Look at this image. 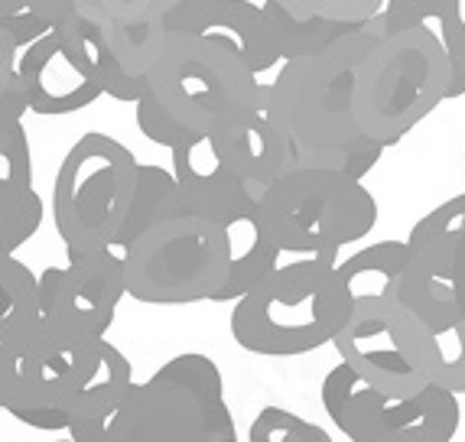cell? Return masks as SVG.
Returning a JSON list of instances; mask_svg holds the SVG:
<instances>
[{
	"label": "cell",
	"mask_w": 465,
	"mask_h": 442,
	"mask_svg": "<svg viewBox=\"0 0 465 442\" xmlns=\"http://www.w3.org/2000/svg\"><path fill=\"white\" fill-rule=\"evenodd\" d=\"M193 36H205L234 53L257 78L280 63L271 43L264 10L251 0H212Z\"/></svg>",
	"instance_id": "obj_18"
},
{
	"label": "cell",
	"mask_w": 465,
	"mask_h": 442,
	"mask_svg": "<svg viewBox=\"0 0 465 442\" xmlns=\"http://www.w3.org/2000/svg\"><path fill=\"white\" fill-rule=\"evenodd\" d=\"M16 72L24 82L26 108L39 117L75 114V111L92 108L101 98L98 85L78 69L69 49L63 46V39L53 30L20 53Z\"/></svg>",
	"instance_id": "obj_13"
},
{
	"label": "cell",
	"mask_w": 465,
	"mask_h": 442,
	"mask_svg": "<svg viewBox=\"0 0 465 442\" xmlns=\"http://www.w3.org/2000/svg\"><path fill=\"white\" fill-rule=\"evenodd\" d=\"M452 293H456L459 316H462V322H465V241H462V248H459L456 267H452Z\"/></svg>",
	"instance_id": "obj_37"
},
{
	"label": "cell",
	"mask_w": 465,
	"mask_h": 442,
	"mask_svg": "<svg viewBox=\"0 0 465 442\" xmlns=\"http://www.w3.org/2000/svg\"><path fill=\"white\" fill-rule=\"evenodd\" d=\"M442 26H446V55L452 63L450 98L465 94V0H442Z\"/></svg>",
	"instance_id": "obj_33"
},
{
	"label": "cell",
	"mask_w": 465,
	"mask_h": 442,
	"mask_svg": "<svg viewBox=\"0 0 465 442\" xmlns=\"http://www.w3.org/2000/svg\"><path fill=\"white\" fill-rule=\"evenodd\" d=\"M218 225H222L228 241V280L215 303H238L241 296L251 293L261 280L277 270L283 250L277 248V241L267 231L257 202L234 209Z\"/></svg>",
	"instance_id": "obj_17"
},
{
	"label": "cell",
	"mask_w": 465,
	"mask_h": 442,
	"mask_svg": "<svg viewBox=\"0 0 465 442\" xmlns=\"http://www.w3.org/2000/svg\"><path fill=\"white\" fill-rule=\"evenodd\" d=\"M381 20L384 30L401 33V30H430L436 39H446V26H442V0H384L381 7Z\"/></svg>",
	"instance_id": "obj_31"
},
{
	"label": "cell",
	"mask_w": 465,
	"mask_h": 442,
	"mask_svg": "<svg viewBox=\"0 0 465 442\" xmlns=\"http://www.w3.org/2000/svg\"><path fill=\"white\" fill-rule=\"evenodd\" d=\"M225 404V378L202 351H183L134 380L104 419L69 433L72 442H195L212 410Z\"/></svg>",
	"instance_id": "obj_6"
},
{
	"label": "cell",
	"mask_w": 465,
	"mask_h": 442,
	"mask_svg": "<svg viewBox=\"0 0 465 442\" xmlns=\"http://www.w3.org/2000/svg\"><path fill=\"white\" fill-rule=\"evenodd\" d=\"M436 349V368L433 384L450 394H465V322H452L446 332L433 335Z\"/></svg>",
	"instance_id": "obj_29"
},
{
	"label": "cell",
	"mask_w": 465,
	"mask_h": 442,
	"mask_svg": "<svg viewBox=\"0 0 465 442\" xmlns=\"http://www.w3.org/2000/svg\"><path fill=\"white\" fill-rule=\"evenodd\" d=\"M179 209H183V195H179L173 172L156 163H140L137 186H134V202L124 218V228H121V234H117V241H114V250L131 244L143 228L163 221L166 215H173V211H179Z\"/></svg>",
	"instance_id": "obj_23"
},
{
	"label": "cell",
	"mask_w": 465,
	"mask_h": 442,
	"mask_svg": "<svg viewBox=\"0 0 465 442\" xmlns=\"http://www.w3.org/2000/svg\"><path fill=\"white\" fill-rule=\"evenodd\" d=\"M134 384V368L127 361V355L117 349L114 341H101L98 361L88 371V378L82 380V388L72 390L63 404H55L53 410L36 413L26 423L30 429H43V433H75L82 427H92L98 419H104L114 410L124 394Z\"/></svg>",
	"instance_id": "obj_14"
},
{
	"label": "cell",
	"mask_w": 465,
	"mask_h": 442,
	"mask_svg": "<svg viewBox=\"0 0 465 442\" xmlns=\"http://www.w3.org/2000/svg\"><path fill=\"white\" fill-rule=\"evenodd\" d=\"M335 257L280 264L232 309V339L251 355L296 358L332 345L351 312Z\"/></svg>",
	"instance_id": "obj_3"
},
{
	"label": "cell",
	"mask_w": 465,
	"mask_h": 442,
	"mask_svg": "<svg viewBox=\"0 0 465 442\" xmlns=\"http://www.w3.org/2000/svg\"><path fill=\"white\" fill-rule=\"evenodd\" d=\"M39 319L65 332L108 339L117 306L127 296L124 264L114 250H65L63 267H46L36 277Z\"/></svg>",
	"instance_id": "obj_11"
},
{
	"label": "cell",
	"mask_w": 465,
	"mask_h": 442,
	"mask_svg": "<svg viewBox=\"0 0 465 442\" xmlns=\"http://www.w3.org/2000/svg\"><path fill=\"white\" fill-rule=\"evenodd\" d=\"M209 4L212 0H179L176 7L163 16L166 33H170V36L173 33H195V26H199V20L205 16Z\"/></svg>",
	"instance_id": "obj_34"
},
{
	"label": "cell",
	"mask_w": 465,
	"mask_h": 442,
	"mask_svg": "<svg viewBox=\"0 0 465 442\" xmlns=\"http://www.w3.org/2000/svg\"><path fill=\"white\" fill-rule=\"evenodd\" d=\"M195 442H238V429H234V419H232L228 404H222L218 410L209 413V419H205V427H202V433Z\"/></svg>",
	"instance_id": "obj_35"
},
{
	"label": "cell",
	"mask_w": 465,
	"mask_h": 442,
	"mask_svg": "<svg viewBox=\"0 0 465 442\" xmlns=\"http://www.w3.org/2000/svg\"><path fill=\"white\" fill-rule=\"evenodd\" d=\"M296 20H329V24H368L381 14L384 0H273Z\"/></svg>",
	"instance_id": "obj_28"
},
{
	"label": "cell",
	"mask_w": 465,
	"mask_h": 442,
	"mask_svg": "<svg viewBox=\"0 0 465 442\" xmlns=\"http://www.w3.org/2000/svg\"><path fill=\"white\" fill-rule=\"evenodd\" d=\"M137 160L121 140L88 131L63 156L53 182V221L65 250H108L134 202Z\"/></svg>",
	"instance_id": "obj_8"
},
{
	"label": "cell",
	"mask_w": 465,
	"mask_h": 442,
	"mask_svg": "<svg viewBox=\"0 0 465 442\" xmlns=\"http://www.w3.org/2000/svg\"><path fill=\"white\" fill-rule=\"evenodd\" d=\"M332 345L341 365L394 400H411L433 384V335L397 300L355 303Z\"/></svg>",
	"instance_id": "obj_9"
},
{
	"label": "cell",
	"mask_w": 465,
	"mask_h": 442,
	"mask_svg": "<svg viewBox=\"0 0 465 442\" xmlns=\"http://www.w3.org/2000/svg\"><path fill=\"white\" fill-rule=\"evenodd\" d=\"M452 63L430 30L381 33L351 75V117L381 150L401 143L450 98Z\"/></svg>",
	"instance_id": "obj_4"
},
{
	"label": "cell",
	"mask_w": 465,
	"mask_h": 442,
	"mask_svg": "<svg viewBox=\"0 0 465 442\" xmlns=\"http://www.w3.org/2000/svg\"><path fill=\"white\" fill-rule=\"evenodd\" d=\"M212 143H215V153H218V160L225 163V170L232 172L254 199H261L277 179L293 172L290 170L287 147H283L280 133L273 131V124L264 117L261 104H257V111H251L248 117H241L232 127L215 133Z\"/></svg>",
	"instance_id": "obj_15"
},
{
	"label": "cell",
	"mask_w": 465,
	"mask_h": 442,
	"mask_svg": "<svg viewBox=\"0 0 465 442\" xmlns=\"http://www.w3.org/2000/svg\"><path fill=\"white\" fill-rule=\"evenodd\" d=\"M257 209L283 254L335 257L378 225V199L365 182L329 170H293L277 179Z\"/></svg>",
	"instance_id": "obj_7"
},
{
	"label": "cell",
	"mask_w": 465,
	"mask_h": 442,
	"mask_svg": "<svg viewBox=\"0 0 465 442\" xmlns=\"http://www.w3.org/2000/svg\"><path fill=\"white\" fill-rule=\"evenodd\" d=\"M248 442H335L319 423L302 419L287 407H264L251 419Z\"/></svg>",
	"instance_id": "obj_27"
},
{
	"label": "cell",
	"mask_w": 465,
	"mask_h": 442,
	"mask_svg": "<svg viewBox=\"0 0 465 442\" xmlns=\"http://www.w3.org/2000/svg\"><path fill=\"white\" fill-rule=\"evenodd\" d=\"M465 241V192L452 195L420 218L407 234V254L417 270L452 283L459 248Z\"/></svg>",
	"instance_id": "obj_19"
},
{
	"label": "cell",
	"mask_w": 465,
	"mask_h": 442,
	"mask_svg": "<svg viewBox=\"0 0 465 442\" xmlns=\"http://www.w3.org/2000/svg\"><path fill=\"white\" fill-rule=\"evenodd\" d=\"M261 104V78L205 36L173 33L140 94L137 127L150 143L179 147L215 137Z\"/></svg>",
	"instance_id": "obj_2"
},
{
	"label": "cell",
	"mask_w": 465,
	"mask_h": 442,
	"mask_svg": "<svg viewBox=\"0 0 465 442\" xmlns=\"http://www.w3.org/2000/svg\"><path fill=\"white\" fill-rule=\"evenodd\" d=\"M16 63H20V46L0 30V131L10 124H24V114L30 111Z\"/></svg>",
	"instance_id": "obj_30"
},
{
	"label": "cell",
	"mask_w": 465,
	"mask_h": 442,
	"mask_svg": "<svg viewBox=\"0 0 465 442\" xmlns=\"http://www.w3.org/2000/svg\"><path fill=\"white\" fill-rule=\"evenodd\" d=\"M101 341L65 332L46 319L0 341V410L26 427L36 413L63 404L94 368Z\"/></svg>",
	"instance_id": "obj_10"
},
{
	"label": "cell",
	"mask_w": 465,
	"mask_h": 442,
	"mask_svg": "<svg viewBox=\"0 0 465 442\" xmlns=\"http://www.w3.org/2000/svg\"><path fill=\"white\" fill-rule=\"evenodd\" d=\"M381 33L378 14L332 49L283 63L273 82H261V111L287 147L290 170H329L361 182L378 166L384 150L351 117V75Z\"/></svg>",
	"instance_id": "obj_1"
},
{
	"label": "cell",
	"mask_w": 465,
	"mask_h": 442,
	"mask_svg": "<svg viewBox=\"0 0 465 442\" xmlns=\"http://www.w3.org/2000/svg\"><path fill=\"white\" fill-rule=\"evenodd\" d=\"M173 179H176L183 205L189 211L212 221H222L232 215L234 209L248 202H257L248 189L241 186L238 179L225 170V163L218 160L212 137H195L189 143L173 147Z\"/></svg>",
	"instance_id": "obj_16"
},
{
	"label": "cell",
	"mask_w": 465,
	"mask_h": 442,
	"mask_svg": "<svg viewBox=\"0 0 465 442\" xmlns=\"http://www.w3.org/2000/svg\"><path fill=\"white\" fill-rule=\"evenodd\" d=\"M24 4L20 0H0V20H7V16H16V14H24Z\"/></svg>",
	"instance_id": "obj_38"
},
{
	"label": "cell",
	"mask_w": 465,
	"mask_h": 442,
	"mask_svg": "<svg viewBox=\"0 0 465 442\" xmlns=\"http://www.w3.org/2000/svg\"><path fill=\"white\" fill-rule=\"evenodd\" d=\"M179 0H75V14L92 26H147L163 20Z\"/></svg>",
	"instance_id": "obj_26"
},
{
	"label": "cell",
	"mask_w": 465,
	"mask_h": 442,
	"mask_svg": "<svg viewBox=\"0 0 465 442\" xmlns=\"http://www.w3.org/2000/svg\"><path fill=\"white\" fill-rule=\"evenodd\" d=\"M55 442H72V439H69V436H65V439H55Z\"/></svg>",
	"instance_id": "obj_39"
},
{
	"label": "cell",
	"mask_w": 465,
	"mask_h": 442,
	"mask_svg": "<svg viewBox=\"0 0 465 442\" xmlns=\"http://www.w3.org/2000/svg\"><path fill=\"white\" fill-rule=\"evenodd\" d=\"M0 182L33 186V153L24 124H10L0 131Z\"/></svg>",
	"instance_id": "obj_32"
},
{
	"label": "cell",
	"mask_w": 465,
	"mask_h": 442,
	"mask_svg": "<svg viewBox=\"0 0 465 442\" xmlns=\"http://www.w3.org/2000/svg\"><path fill=\"white\" fill-rule=\"evenodd\" d=\"M53 33L63 39V46L69 49L75 65L92 78L101 94H108V98H114V102L137 104L140 94L147 92V82H137V78L127 75V72L114 63V55H111V49L104 46L101 33L94 30L88 20H82L78 14H72L69 20L55 26Z\"/></svg>",
	"instance_id": "obj_21"
},
{
	"label": "cell",
	"mask_w": 465,
	"mask_h": 442,
	"mask_svg": "<svg viewBox=\"0 0 465 442\" xmlns=\"http://www.w3.org/2000/svg\"><path fill=\"white\" fill-rule=\"evenodd\" d=\"M407 241H378L368 248L355 250L351 257L335 264L341 287L355 303H378V300H397L407 273Z\"/></svg>",
	"instance_id": "obj_20"
},
{
	"label": "cell",
	"mask_w": 465,
	"mask_h": 442,
	"mask_svg": "<svg viewBox=\"0 0 465 442\" xmlns=\"http://www.w3.org/2000/svg\"><path fill=\"white\" fill-rule=\"evenodd\" d=\"M43 225V199L36 186L0 182V254H16Z\"/></svg>",
	"instance_id": "obj_25"
},
{
	"label": "cell",
	"mask_w": 465,
	"mask_h": 442,
	"mask_svg": "<svg viewBox=\"0 0 465 442\" xmlns=\"http://www.w3.org/2000/svg\"><path fill=\"white\" fill-rule=\"evenodd\" d=\"M33 16H39L49 30H55L59 24H65L75 14V0H20Z\"/></svg>",
	"instance_id": "obj_36"
},
{
	"label": "cell",
	"mask_w": 465,
	"mask_h": 442,
	"mask_svg": "<svg viewBox=\"0 0 465 442\" xmlns=\"http://www.w3.org/2000/svg\"><path fill=\"white\" fill-rule=\"evenodd\" d=\"M39 319L36 273L16 260L14 254H0V341L14 339Z\"/></svg>",
	"instance_id": "obj_24"
},
{
	"label": "cell",
	"mask_w": 465,
	"mask_h": 442,
	"mask_svg": "<svg viewBox=\"0 0 465 442\" xmlns=\"http://www.w3.org/2000/svg\"><path fill=\"white\" fill-rule=\"evenodd\" d=\"M264 20L271 30V43L277 49L280 63H293V59H306V55H319L332 49L339 39L349 36L355 26L345 24H329V20H296L283 7H277L273 0H264Z\"/></svg>",
	"instance_id": "obj_22"
},
{
	"label": "cell",
	"mask_w": 465,
	"mask_h": 442,
	"mask_svg": "<svg viewBox=\"0 0 465 442\" xmlns=\"http://www.w3.org/2000/svg\"><path fill=\"white\" fill-rule=\"evenodd\" d=\"M114 254L124 264L127 296L147 306L215 303L228 280L225 231L186 205L143 228Z\"/></svg>",
	"instance_id": "obj_5"
},
{
	"label": "cell",
	"mask_w": 465,
	"mask_h": 442,
	"mask_svg": "<svg viewBox=\"0 0 465 442\" xmlns=\"http://www.w3.org/2000/svg\"><path fill=\"white\" fill-rule=\"evenodd\" d=\"M319 400H322L326 417L351 442H394L413 410V397L394 400V397L381 394L341 361L322 378Z\"/></svg>",
	"instance_id": "obj_12"
}]
</instances>
